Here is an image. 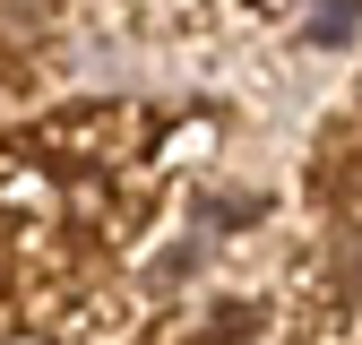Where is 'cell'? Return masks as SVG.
<instances>
[{
	"label": "cell",
	"mask_w": 362,
	"mask_h": 345,
	"mask_svg": "<svg viewBox=\"0 0 362 345\" xmlns=\"http://www.w3.org/2000/svg\"><path fill=\"white\" fill-rule=\"evenodd\" d=\"M337 302H362V233L337 242Z\"/></svg>",
	"instance_id": "obj_1"
}]
</instances>
